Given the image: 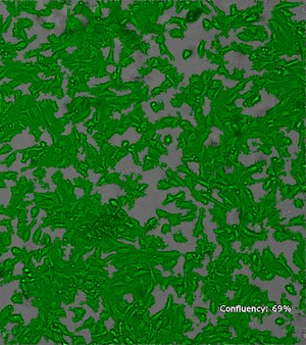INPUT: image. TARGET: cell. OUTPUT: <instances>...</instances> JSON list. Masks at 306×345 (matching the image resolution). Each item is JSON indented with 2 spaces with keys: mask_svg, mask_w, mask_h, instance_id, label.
Masks as SVG:
<instances>
[{
  "mask_svg": "<svg viewBox=\"0 0 306 345\" xmlns=\"http://www.w3.org/2000/svg\"><path fill=\"white\" fill-rule=\"evenodd\" d=\"M201 12H202L201 10H198L197 13H196V11H191V12H189V13L187 14L188 20H189V22H193V20H197L198 16L200 15V13H201Z\"/></svg>",
  "mask_w": 306,
  "mask_h": 345,
  "instance_id": "cell-1",
  "label": "cell"
}]
</instances>
